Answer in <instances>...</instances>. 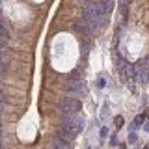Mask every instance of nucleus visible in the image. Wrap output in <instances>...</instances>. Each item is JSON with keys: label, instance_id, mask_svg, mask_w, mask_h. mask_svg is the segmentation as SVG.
<instances>
[{"label": "nucleus", "instance_id": "f257e3e1", "mask_svg": "<svg viewBox=\"0 0 149 149\" xmlns=\"http://www.w3.org/2000/svg\"><path fill=\"white\" fill-rule=\"evenodd\" d=\"M82 129H84V119L80 116H74V114L65 116L62 119V125H60V136L71 142L82 132Z\"/></svg>", "mask_w": 149, "mask_h": 149}, {"label": "nucleus", "instance_id": "f03ea898", "mask_svg": "<svg viewBox=\"0 0 149 149\" xmlns=\"http://www.w3.org/2000/svg\"><path fill=\"white\" fill-rule=\"evenodd\" d=\"M60 110L63 116H71V114H78L80 112V101L77 97H67L60 102Z\"/></svg>", "mask_w": 149, "mask_h": 149}, {"label": "nucleus", "instance_id": "7ed1b4c3", "mask_svg": "<svg viewBox=\"0 0 149 149\" xmlns=\"http://www.w3.org/2000/svg\"><path fill=\"white\" fill-rule=\"evenodd\" d=\"M67 91L71 93V95H74V97H82L84 93H86V86H84V82L80 80V78H77V80H69Z\"/></svg>", "mask_w": 149, "mask_h": 149}, {"label": "nucleus", "instance_id": "20e7f679", "mask_svg": "<svg viewBox=\"0 0 149 149\" xmlns=\"http://www.w3.org/2000/svg\"><path fill=\"white\" fill-rule=\"evenodd\" d=\"M143 119H146V116H143V114H140V116H138V118H136V119H134V123H132V125H130V129H132V130H134V129H136V127H140V125H142V123H143Z\"/></svg>", "mask_w": 149, "mask_h": 149}, {"label": "nucleus", "instance_id": "39448f33", "mask_svg": "<svg viewBox=\"0 0 149 149\" xmlns=\"http://www.w3.org/2000/svg\"><path fill=\"white\" fill-rule=\"evenodd\" d=\"M6 67H8V60H6V56H4V52H0V73L6 71Z\"/></svg>", "mask_w": 149, "mask_h": 149}, {"label": "nucleus", "instance_id": "423d86ee", "mask_svg": "<svg viewBox=\"0 0 149 149\" xmlns=\"http://www.w3.org/2000/svg\"><path fill=\"white\" fill-rule=\"evenodd\" d=\"M114 123H116V127L119 129V127H123V123H125V121H123V118H121V116H118V118L114 119Z\"/></svg>", "mask_w": 149, "mask_h": 149}, {"label": "nucleus", "instance_id": "0eeeda50", "mask_svg": "<svg viewBox=\"0 0 149 149\" xmlns=\"http://www.w3.org/2000/svg\"><path fill=\"white\" fill-rule=\"evenodd\" d=\"M101 136H102V138L108 136V129H106V127H102V129H101Z\"/></svg>", "mask_w": 149, "mask_h": 149}, {"label": "nucleus", "instance_id": "6e6552de", "mask_svg": "<svg viewBox=\"0 0 149 149\" xmlns=\"http://www.w3.org/2000/svg\"><path fill=\"white\" fill-rule=\"evenodd\" d=\"M129 142H130V143H134V142H136V134H134V132H130V136H129Z\"/></svg>", "mask_w": 149, "mask_h": 149}, {"label": "nucleus", "instance_id": "1a4fd4ad", "mask_svg": "<svg viewBox=\"0 0 149 149\" xmlns=\"http://www.w3.org/2000/svg\"><path fill=\"white\" fill-rule=\"evenodd\" d=\"M97 84H99V88H102V86H106V80H104V78H99V82H97Z\"/></svg>", "mask_w": 149, "mask_h": 149}, {"label": "nucleus", "instance_id": "9d476101", "mask_svg": "<svg viewBox=\"0 0 149 149\" xmlns=\"http://www.w3.org/2000/svg\"><path fill=\"white\" fill-rule=\"evenodd\" d=\"M110 142H112V146H116V143H118V138H116V136H112V138H110Z\"/></svg>", "mask_w": 149, "mask_h": 149}, {"label": "nucleus", "instance_id": "9b49d317", "mask_svg": "<svg viewBox=\"0 0 149 149\" xmlns=\"http://www.w3.org/2000/svg\"><path fill=\"white\" fill-rule=\"evenodd\" d=\"M147 116H149V110H147Z\"/></svg>", "mask_w": 149, "mask_h": 149}]
</instances>
